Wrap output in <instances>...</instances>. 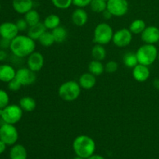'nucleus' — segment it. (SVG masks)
<instances>
[{
    "label": "nucleus",
    "instance_id": "21",
    "mask_svg": "<svg viewBox=\"0 0 159 159\" xmlns=\"http://www.w3.org/2000/svg\"><path fill=\"white\" fill-rule=\"evenodd\" d=\"M19 105L23 112H33L37 107V102L35 99L31 96H23L20 99Z\"/></svg>",
    "mask_w": 159,
    "mask_h": 159
},
{
    "label": "nucleus",
    "instance_id": "47",
    "mask_svg": "<svg viewBox=\"0 0 159 159\" xmlns=\"http://www.w3.org/2000/svg\"><path fill=\"white\" fill-rule=\"evenodd\" d=\"M0 83H1V81H0Z\"/></svg>",
    "mask_w": 159,
    "mask_h": 159
},
{
    "label": "nucleus",
    "instance_id": "11",
    "mask_svg": "<svg viewBox=\"0 0 159 159\" xmlns=\"http://www.w3.org/2000/svg\"><path fill=\"white\" fill-rule=\"evenodd\" d=\"M27 68L34 72H38L43 68L44 65V57L43 54L39 51H34L27 57L26 61Z\"/></svg>",
    "mask_w": 159,
    "mask_h": 159
},
{
    "label": "nucleus",
    "instance_id": "10",
    "mask_svg": "<svg viewBox=\"0 0 159 159\" xmlns=\"http://www.w3.org/2000/svg\"><path fill=\"white\" fill-rule=\"evenodd\" d=\"M15 79L21 84L23 86L31 85L37 80L36 72L33 71L29 68H20L16 73Z\"/></svg>",
    "mask_w": 159,
    "mask_h": 159
},
{
    "label": "nucleus",
    "instance_id": "40",
    "mask_svg": "<svg viewBox=\"0 0 159 159\" xmlns=\"http://www.w3.org/2000/svg\"><path fill=\"white\" fill-rule=\"evenodd\" d=\"M6 144L5 142H3L2 141H1L0 140V155H2V154L3 153V152L6 151Z\"/></svg>",
    "mask_w": 159,
    "mask_h": 159
},
{
    "label": "nucleus",
    "instance_id": "33",
    "mask_svg": "<svg viewBox=\"0 0 159 159\" xmlns=\"http://www.w3.org/2000/svg\"><path fill=\"white\" fill-rule=\"evenodd\" d=\"M118 69V64L115 61H110L105 65V71L110 74L115 73Z\"/></svg>",
    "mask_w": 159,
    "mask_h": 159
},
{
    "label": "nucleus",
    "instance_id": "14",
    "mask_svg": "<svg viewBox=\"0 0 159 159\" xmlns=\"http://www.w3.org/2000/svg\"><path fill=\"white\" fill-rule=\"evenodd\" d=\"M150 69L148 66L138 64L134 68H132L133 78L138 82H144L150 77Z\"/></svg>",
    "mask_w": 159,
    "mask_h": 159
},
{
    "label": "nucleus",
    "instance_id": "6",
    "mask_svg": "<svg viewBox=\"0 0 159 159\" xmlns=\"http://www.w3.org/2000/svg\"><path fill=\"white\" fill-rule=\"evenodd\" d=\"M23 114V110L20 105L9 104L2 110H0V117L3 123L15 125L20 122Z\"/></svg>",
    "mask_w": 159,
    "mask_h": 159
},
{
    "label": "nucleus",
    "instance_id": "32",
    "mask_svg": "<svg viewBox=\"0 0 159 159\" xmlns=\"http://www.w3.org/2000/svg\"><path fill=\"white\" fill-rule=\"evenodd\" d=\"M9 104V96L5 90L0 89V110H2Z\"/></svg>",
    "mask_w": 159,
    "mask_h": 159
},
{
    "label": "nucleus",
    "instance_id": "18",
    "mask_svg": "<svg viewBox=\"0 0 159 159\" xmlns=\"http://www.w3.org/2000/svg\"><path fill=\"white\" fill-rule=\"evenodd\" d=\"M96 76L90 72L83 73L79 79V84L84 89H91L96 84Z\"/></svg>",
    "mask_w": 159,
    "mask_h": 159
},
{
    "label": "nucleus",
    "instance_id": "28",
    "mask_svg": "<svg viewBox=\"0 0 159 159\" xmlns=\"http://www.w3.org/2000/svg\"><path fill=\"white\" fill-rule=\"evenodd\" d=\"M37 40H38L40 45L45 47V48H49V47L52 46L55 43L52 33H51V31L48 30L45 31Z\"/></svg>",
    "mask_w": 159,
    "mask_h": 159
},
{
    "label": "nucleus",
    "instance_id": "38",
    "mask_svg": "<svg viewBox=\"0 0 159 159\" xmlns=\"http://www.w3.org/2000/svg\"><path fill=\"white\" fill-rule=\"evenodd\" d=\"M102 17H103L104 20H110V19L113 17V15L111 14V12H110L109 10H107V9H106L105 11H103V12H102Z\"/></svg>",
    "mask_w": 159,
    "mask_h": 159
},
{
    "label": "nucleus",
    "instance_id": "17",
    "mask_svg": "<svg viewBox=\"0 0 159 159\" xmlns=\"http://www.w3.org/2000/svg\"><path fill=\"white\" fill-rule=\"evenodd\" d=\"M16 71L15 68L8 64L0 65V81L2 82H9L15 79Z\"/></svg>",
    "mask_w": 159,
    "mask_h": 159
},
{
    "label": "nucleus",
    "instance_id": "24",
    "mask_svg": "<svg viewBox=\"0 0 159 159\" xmlns=\"http://www.w3.org/2000/svg\"><path fill=\"white\" fill-rule=\"evenodd\" d=\"M53 36H54V40L55 43H61L66 40L67 37H68V31L67 29L63 26H59L56 27L55 29L51 30Z\"/></svg>",
    "mask_w": 159,
    "mask_h": 159
},
{
    "label": "nucleus",
    "instance_id": "45",
    "mask_svg": "<svg viewBox=\"0 0 159 159\" xmlns=\"http://www.w3.org/2000/svg\"><path fill=\"white\" fill-rule=\"evenodd\" d=\"M0 11H1V4H0Z\"/></svg>",
    "mask_w": 159,
    "mask_h": 159
},
{
    "label": "nucleus",
    "instance_id": "9",
    "mask_svg": "<svg viewBox=\"0 0 159 159\" xmlns=\"http://www.w3.org/2000/svg\"><path fill=\"white\" fill-rule=\"evenodd\" d=\"M133 39V34L129 28H121L114 32L112 42L118 48H125L130 44Z\"/></svg>",
    "mask_w": 159,
    "mask_h": 159
},
{
    "label": "nucleus",
    "instance_id": "41",
    "mask_svg": "<svg viewBox=\"0 0 159 159\" xmlns=\"http://www.w3.org/2000/svg\"><path fill=\"white\" fill-rule=\"evenodd\" d=\"M87 159H105V158L102 156V155H93L92 156H90L89 158H88Z\"/></svg>",
    "mask_w": 159,
    "mask_h": 159
},
{
    "label": "nucleus",
    "instance_id": "35",
    "mask_svg": "<svg viewBox=\"0 0 159 159\" xmlns=\"http://www.w3.org/2000/svg\"><path fill=\"white\" fill-rule=\"evenodd\" d=\"M16 25L19 31H21V32L27 30L28 28H29V25L26 23V20H25L24 18L19 19V20L16 22Z\"/></svg>",
    "mask_w": 159,
    "mask_h": 159
},
{
    "label": "nucleus",
    "instance_id": "43",
    "mask_svg": "<svg viewBox=\"0 0 159 159\" xmlns=\"http://www.w3.org/2000/svg\"><path fill=\"white\" fill-rule=\"evenodd\" d=\"M72 159H85V158H81V157H79V156H77V157H75V158H72Z\"/></svg>",
    "mask_w": 159,
    "mask_h": 159
},
{
    "label": "nucleus",
    "instance_id": "12",
    "mask_svg": "<svg viewBox=\"0 0 159 159\" xmlns=\"http://www.w3.org/2000/svg\"><path fill=\"white\" fill-rule=\"evenodd\" d=\"M141 38L144 43L155 45L159 41V28L155 26H146L141 33Z\"/></svg>",
    "mask_w": 159,
    "mask_h": 159
},
{
    "label": "nucleus",
    "instance_id": "37",
    "mask_svg": "<svg viewBox=\"0 0 159 159\" xmlns=\"http://www.w3.org/2000/svg\"><path fill=\"white\" fill-rule=\"evenodd\" d=\"M11 40H7V39L2 38L0 39V49H6V48H10Z\"/></svg>",
    "mask_w": 159,
    "mask_h": 159
},
{
    "label": "nucleus",
    "instance_id": "16",
    "mask_svg": "<svg viewBox=\"0 0 159 159\" xmlns=\"http://www.w3.org/2000/svg\"><path fill=\"white\" fill-rule=\"evenodd\" d=\"M12 8L19 14H26L34 7L33 0H12Z\"/></svg>",
    "mask_w": 159,
    "mask_h": 159
},
{
    "label": "nucleus",
    "instance_id": "19",
    "mask_svg": "<svg viewBox=\"0 0 159 159\" xmlns=\"http://www.w3.org/2000/svg\"><path fill=\"white\" fill-rule=\"evenodd\" d=\"M10 159H27V152L22 144H14L9 152Z\"/></svg>",
    "mask_w": 159,
    "mask_h": 159
},
{
    "label": "nucleus",
    "instance_id": "25",
    "mask_svg": "<svg viewBox=\"0 0 159 159\" xmlns=\"http://www.w3.org/2000/svg\"><path fill=\"white\" fill-rule=\"evenodd\" d=\"M92 57L94 60L97 61H103L107 57V51L104 48V45L101 44H95L93 48H92Z\"/></svg>",
    "mask_w": 159,
    "mask_h": 159
},
{
    "label": "nucleus",
    "instance_id": "48",
    "mask_svg": "<svg viewBox=\"0 0 159 159\" xmlns=\"http://www.w3.org/2000/svg\"><path fill=\"white\" fill-rule=\"evenodd\" d=\"M105 1H107V0H105Z\"/></svg>",
    "mask_w": 159,
    "mask_h": 159
},
{
    "label": "nucleus",
    "instance_id": "20",
    "mask_svg": "<svg viewBox=\"0 0 159 159\" xmlns=\"http://www.w3.org/2000/svg\"><path fill=\"white\" fill-rule=\"evenodd\" d=\"M46 30H48L46 29L45 26L43 25V23L40 22L37 24L34 25V26H29L27 30V35L29 36L30 38H32L33 40H38L40 38V36L43 34Z\"/></svg>",
    "mask_w": 159,
    "mask_h": 159
},
{
    "label": "nucleus",
    "instance_id": "4",
    "mask_svg": "<svg viewBox=\"0 0 159 159\" xmlns=\"http://www.w3.org/2000/svg\"><path fill=\"white\" fill-rule=\"evenodd\" d=\"M158 51L155 44L144 43L136 51L138 63L150 66L158 59Z\"/></svg>",
    "mask_w": 159,
    "mask_h": 159
},
{
    "label": "nucleus",
    "instance_id": "13",
    "mask_svg": "<svg viewBox=\"0 0 159 159\" xmlns=\"http://www.w3.org/2000/svg\"><path fill=\"white\" fill-rule=\"evenodd\" d=\"M19 30L16 23L12 22H4L0 24V37L2 38L12 40L19 35Z\"/></svg>",
    "mask_w": 159,
    "mask_h": 159
},
{
    "label": "nucleus",
    "instance_id": "42",
    "mask_svg": "<svg viewBox=\"0 0 159 159\" xmlns=\"http://www.w3.org/2000/svg\"><path fill=\"white\" fill-rule=\"evenodd\" d=\"M153 85L155 89L159 90V78H157V79H155V80H154Z\"/></svg>",
    "mask_w": 159,
    "mask_h": 159
},
{
    "label": "nucleus",
    "instance_id": "27",
    "mask_svg": "<svg viewBox=\"0 0 159 159\" xmlns=\"http://www.w3.org/2000/svg\"><path fill=\"white\" fill-rule=\"evenodd\" d=\"M146 28L145 22L141 19H137L134 21L131 22V23L129 26V30L133 34H141V33L144 31V30Z\"/></svg>",
    "mask_w": 159,
    "mask_h": 159
},
{
    "label": "nucleus",
    "instance_id": "39",
    "mask_svg": "<svg viewBox=\"0 0 159 159\" xmlns=\"http://www.w3.org/2000/svg\"><path fill=\"white\" fill-rule=\"evenodd\" d=\"M8 57V54L4 49H0V61H4Z\"/></svg>",
    "mask_w": 159,
    "mask_h": 159
},
{
    "label": "nucleus",
    "instance_id": "31",
    "mask_svg": "<svg viewBox=\"0 0 159 159\" xmlns=\"http://www.w3.org/2000/svg\"><path fill=\"white\" fill-rule=\"evenodd\" d=\"M51 2L57 9H67L72 5V0H51Z\"/></svg>",
    "mask_w": 159,
    "mask_h": 159
},
{
    "label": "nucleus",
    "instance_id": "26",
    "mask_svg": "<svg viewBox=\"0 0 159 159\" xmlns=\"http://www.w3.org/2000/svg\"><path fill=\"white\" fill-rule=\"evenodd\" d=\"M24 19L26 20V23H28L29 26H34L40 22V16L39 12L35 9H32L29 12L24 14Z\"/></svg>",
    "mask_w": 159,
    "mask_h": 159
},
{
    "label": "nucleus",
    "instance_id": "1",
    "mask_svg": "<svg viewBox=\"0 0 159 159\" xmlns=\"http://www.w3.org/2000/svg\"><path fill=\"white\" fill-rule=\"evenodd\" d=\"M36 42L28 35H17L11 40V52L19 58L27 57L30 54L35 51Z\"/></svg>",
    "mask_w": 159,
    "mask_h": 159
},
{
    "label": "nucleus",
    "instance_id": "29",
    "mask_svg": "<svg viewBox=\"0 0 159 159\" xmlns=\"http://www.w3.org/2000/svg\"><path fill=\"white\" fill-rule=\"evenodd\" d=\"M123 61L124 65L127 68H133L136 66L138 63V57H137L136 53L134 52H127L124 54L123 57Z\"/></svg>",
    "mask_w": 159,
    "mask_h": 159
},
{
    "label": "nucleus",
    "instance_id": "15",
    "mask_svg": "<svg viewBox=\"0 0 159 159\" xmlns=\"http://www.w3.org/2000/svg\"><path fill=\"white\" fill-rule=\"evenodd\" d=\"M71 21L77 26H83L88 22L89 16L83 8H77L71 13Z\"/></svg>",
    "mask_w": 159,
    "mask_h": 159
},
{
    "label": "nucleus",
    "instance_id": "34",
    "mask_svg": "<svg viewBox=\"0 0 159 159\" xmlns=\"http://www.w3.org/2000/svg\"><path fill=\"white\" fill-rule=\"evenodd\" d=\"M22 86H23V85H22L16 79H13L12 80H11L10 82H8V89H9L10 91H18V90H20V89H21Z\"/></svg>",
    "mask_w": 159,
    "mask_h": 159
},
{
    "label": "nucleus",
    "instance_id": "46",
    "mask_svg": "<svg viewBox=\"0 0 159 159\" xmlns=\"http://www.w3.org/2000/svg\"><path fill=\"white\" fill-rule=\"evenodd\" d=\"M158 46H159V41L158 42Z\"/></svg>",
    "mask_w": 159,
    "mask_h": 159
},
{
    "label": "nucleus",
    "instance_id": "44",
    "mask_svg": "<svg viewBox=\"0 0 159 159\" xmlns=\"http://www.w3.org/2000/svg\"><path fill=\"white\" fill-rule=\"evenodd\" d=\"M158 61H159V51H158Z\"/></svg>",
    "mask_w": 159,
    "mask_h": 159
},
{
    "label": "nucleus",
    "instance_id": "8",
    "mask_svg": "<svg viewBox=\"0 0 159 159\" xmlns=\"http://www.w3.org/2000/svg\"><path fill=\"white\" fill-rule=\"evenodd\" d=\"M107 10L110 11L113 16L121 17L126 15L129 10L127 0H107Z\"/></svg>",
    "mask_w": 159,
    "mask_h": 159
},
{
    "label": "nucleus",
    "instance_id": "3",
    "mask_svg": "<svg viewBox=\"0 0 159 159\" xmlns=\"http://www.w3.org/2000/svg\"><path fill=\"white\" fill-rule=\"evenodd\" d=\"M82 88L79 82L70 80L64 82L58 88V96L62 100L72 102L80 96Z\"/></svg>",
    "mask_w": 159,
    "mask_h": 159
},
{
    "label": "nucleus",
    "instance_id": "22",
    "mask_svg": "<svg viewBox=\"0 0 159 159\" xmlns=\"http://www.w3.org/2000/svg\"><path fill=\"white\" fill-rule=\"evenodd\" d=\"M43 23L48 30H52L60 26L61 18L56 14H50L45 17Z\"/></svg>",
    "mask_w": 159,
    "mask_h": 159
},
{
    "label": "nucleus",
    "instance_id": "7",
    "mask_svg": "<svg viewBox=\"0 0 159 159\" xmlns=\"http://www.w3.org/2000/svg\"><path fill=\"white\" fill-rule=\"evenodd\" d=\"M18 139V130L13 124L3 123L0 126V140L6 143V145H14Z\"/></svg>",
    "mask_w": 159,
    "mask_h": 159
},
{
    "label": "nucleus",
    "instance_id": "23",
    "mask_svg": "<svg viewBox=\"0 0 159 159\" xmlns=\"http://www.w3.org/2000/svg\"><path fill=\"white\" fill-rule=\"evenodd\" d=\"M88 70L89 72L92 73L95 76H99L105 71V65L100 61L93 59L89 64Z\"/></svg>",
    "mask_w": 159,
    "mask_h": 159
},
{
    "label": "nucleus",
    "instance_id": "36",
    "mask_svg": "<svg viewBox=\"0 0 159 159\" xmlns=\"http://www.w3.org/2000/svg\"><path fill=\"white\" fill-rule=\"evenodd\" d=\"M93 0H72V5L77 8H85L89 6Z\"/></svg>",
    "mask_w": 159,
    "mask_h": 159
},
{
    "label": "nucleus",
    "instance_id": "5",
    "mask_svg": "<svg viewBox=\"0 0 159 159\" xmlns=\"http://www.w3.org/2000/svg\"><path fill=\"white\" fill-rule=\"evenodd\" d=\"M113 30L110 24L107 23H100L94 29L93 42L96 44L107 45L113 40Z\"/></svg>",
    "mask_w": 159,
    "mask_h": 159
},
{
    "label": "nucleus",
    "instance_id": "2",
    "mask_svg": "<svg viewBox=\"0 0 159 159\" xmlns=\"http://www.w3.org/2000/svg\"><path fill=\"white\" fill-rule=\"evenodd\" d=\"M72 148L77 156L87 159L94 155L96 151V143L91 137L82 134L75 138Z\"/></svg>",
    "mask_w": 159,
    "mask_h": 159
},
{
    "label": "nucleus",
    "instance_id": "30",
    "mask_svg": "<svg viewBox=\"0 0 159 159\" xmlns=\"http://www.w3.org/2000/svg\"><path fill=\"white\" fill-rule=\"evenodd\" d=\"M92 10L96 13H102L107 9V4L105 0H93L89 5Z\"/></svg>",
    "mask_w": 159,
    "mask_h": 159
}]
</instances>
